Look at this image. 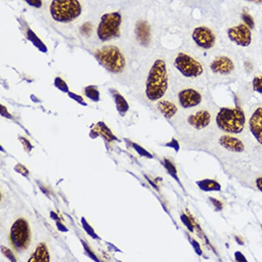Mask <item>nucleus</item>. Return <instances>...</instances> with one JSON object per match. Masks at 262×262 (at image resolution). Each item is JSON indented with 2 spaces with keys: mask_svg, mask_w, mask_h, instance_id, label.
<instances>
[{
  "mask_svg": "<svg viewBox=\"0 0 262 262\" xmlns=\"http://www.w3.org/2000/svg\"><path fill=\"white\" fill-rule=\"evenodd\" d=\"M95 55L104 67L113 73H121L126 68V58L116 46H106L98 48Z\"/></svg>",
  "mask_w": 262,
  "mask_h": 262,
  "instance_id": "nucleus-4",
  "label": "nucleus"
},
{
  "mask_svg": "<svg viewBox=\"0 0 262 262\" xmlns=\"http://www.w3.org/2000/svg\"><path fill=\"white\" fill-rule=\"evenodd\" d=\"M136 32L140 43L144 46H148L150 41V27L148 22L138 21L136 25Z\"/></svg>",
  "mask_w": 262,
  "mask_h": 262,
  "instance_id": "nucleus-15",
  "label": "nucleus"
},
{
  "mask_svg": "<svg viewBox=\"0 0 262 262\" xmlns=\"http://www.w3.org/2000/svg\"><path fill=\"white\" fill-rule=\"evenodd\" d=\"M50 12L56 21L70 23L81 15L82 7L78 0H52Z\"/></svg>",
  "mask_w": 262,
  "mask_h": 262,
  "instance_id": "nucleus-3",
  "label": "nucleus"
},
{
  "mask_svg": "<svg viewBox=\"0 0 262 262\" xmlns=\"http://www.w3.org/2000/svg\"><path fill=\"white\" fill-rule=\"evenodd\" d=\"M174 66L187 78L199 77L204 72L203 64L192 56L184 52H180L177 54L174 60Z\"/></svg>",
  "mask_w": 262,
  "mask_h": 262,
  "instance_id": "nucleus-6",
  "label": "nucleus"
},
{
  "mask_svg": "<svg viewBox=\"0 0 262 262\" xmlns=\"http://www.w3.org/2000/svg\"><path fill=\"white\" fill-rule=\"evenodd\" d=\"M122 21V16L118 12L104 14L97 28L98 37L102 41L118 37L120 34Z\"/></svg>",
  "mask_w": 262,
  "mask_h": 262,
  "instance_id": "nucleus-5",
  "label": "nucleus"
},
{
  "mask_svg": "<svg viewBox=\"0 0 262 262\" xmlns=\"http://www.w3.org/2000/svg\"><path fill=\"white\" fill-rule=\"evenodd\" d=\"M211 115L207 110H200L190 115L187 118V122L197 130H202L210 124Z\"/></svg>",
  "mask_w": 262,
  "mask_h": 262,
  "instance_id": "nucleus-12",
  "label": "nucleus"
},
{
  "mask_svg": "<svg viewBox=\"0 0 262 262\" xmlns=\"http://www.w3.org/2000/svg\"><path fill=\"white\" fill-rule=\"evenodd\" d=\"M249 129L256 140L262 145V107L257 108L252 115Z\"/></svg>",
  "mask_w": 262,
  "mask_h": 262,
  "instance_id": "nucleus-13",
  "label": "nucleus"
},
{
  "mask_svg": "<svg viewBox=\"0 0 262 262\" xmlns=\"http://www.w3.org/2000/svg\"><path fill=\"white\" fill-rule=\"evenodd\" d=\"M245 1L249 2V3H253L262 5V0H245Z\"/></svg>",
  "mask_w": 262,
  "mask_h": 262,
  "instance_id": "nucleus-23",
  "label": "nucleus"
},
{
  "mask_svg": "<svg viewBox=\"0 0 262 262\" xmlns=\"http://www.w3.org/2000/svg\"><path fill=\"white\" fill-rule=\"evenodd\" d=\"M217 126L224 132L229 134H239L245 128L246 118L241 110L237 108H223L217 113Z\"/></svg>",
  "mask_w": 262,
  "mask_h": 262,
  "instance_id": "nucleus-2",
  "label": "nucleus"
},
{
  "mask_svg": "<svg viewBox=\"0 0 262 262\" xmlns=\"http://www.w3.org/2000/svg\"><path fill=\"white\" fill-rule=\"evenodd\" d=\"M31 233L28 222L24 219H18L11 229L12 241L20 249H26L29 245Z\"/></svg>",
  "mask_w": 262,
  "mask_h": 262,
  "instance_id": "nucleus-7",
  "label": "nucleus"
},
{
  "mask_svg": "<svg viewBox=\"0 0 262 262\" xmlns=\"http://www.w3.org/2000/svg\"><path fill=\"white\" fill-rule=\"evenodd\" d=\"M49 261V255H48V251L47 247L45 245L41 244L36 250L35 253H34L30 261Z\"/></svg>",
  "mask_w": 262,
  "mask_h": 262,
  "instance_id": "nucleus-17",
  "label": "nucleus"
},
{
  "mask_svg": "<svg viewBox=\"0 0 262 262\" xmlns=\"http://www.w3.org/2000/svg\"><path fill=\"white\" fill-rule=\"evenodd\" d=\"M253 89L255 92L262 94V75L255 76L253 78Z\"/></svg>",
  "mask_w": 262,
  "mask_h": 262,
  "instance_id": "nucleus-18",
  "label": "nucleus"
},
{
  "mask_svg": "<svg viewBox=\"0 0 262 262\" xmlns=\"http://www.w3.org/2000/svg\"><path fill=\"white\" fill-rule=\"evenodd\" d=\"M256 185H257V188L259 189V191L262 192V177L258 178L256 181Z\"/></svg>",
  "mask_w": 262,
  "mask_h": 262,
  "instance_id": "nucleus-22",
  "label": "nucleus"
},
{
  "mask_svg": "<svg viewBox=\"0 0 262 262\" xmlns=\"http://www.w3.org/2000/svg\"><path fill=\"white\" fill-rule=\"evenodd\" d=\"M191 36L194 43L203 50H210L215 46L214 33L210 28L206 26H198L195 28Z\"/></svg>",
  "mask_w": 262,
  "mask_h": 262,
  "instance_id": "nucleus-9",
  "label": "nucleus"
},
{
  "mask_svg": "<svg viewBox=\"0 0 262 262\" xmlns=\"http://www.w3.org/2000/svg\"><path fill=\"white\" fill-rule=\"evenodd\" d=\"M202 95L198 91L192 88L181 90L178 94L179 104L183 108L195 107L202 102Z\"/></svg>",
  "mask_w": 262,
  "mask_h": 262,
  "instance_id": "nucleus-10",
  "label": "nucleus"
},
{
  "mask_svg": "<svg viewBox=\"0 0 262 262\" xmlns=\"http://www.w3.org/2000/svg\"><path fill=\"white\" fill-rule=\"evenodd\" d=\"M25 1L30 7L37 8V9L41 8L42 4H43L42 3V0H25Z\"/></svg>",
  "mask_w": 262,
  "mask_h": 262,
  "instance_id": "nucleus-21",
  "label": "nucleus"
},
{
  "mask_svg": "<svg viewBox=\"0 0 262 262\" xmlns=\"http://www.w3.org/2000/svg\"><path fill=\"white\" fill-rule=\"evenodd\" d=\"M227 36L233 43L241 47H248L252 43L251 28L245 24L229 28L227 30Z\"/></svg>",
  "mask_w": 262,
  "mask_h": 262,
  "instance_id": "nucleus-8",
  "label": "nucleus"
},
{
  "mask_svg": "<svg viewBox=\"0 0 262 262\" xmlns=\"http://www.w3.org/2000/svg\"><path fill=\"white\" fill-rule=\"evenodd\" d=\"M243 18L244 21L245 22L246 25L249 26L250 28H253L254 21L251 16L248 13H244L243 14Z\"/></svg>",
  "mask_w": 262,
  "mask_h": 262,
  "instance_id": "nucleus-20",
  "label": "nucleus"
},
{
  "mask_svg": "<svg viewBox=\"0 0 262 262\" xmlns=\"http://www.w3.org/2000/svg\"><path fill=\"white\" fill-rule=\"evenodd\" d=\"M157 108L163 116L167 119L172 118L178 112L176 104L167 100H160L157 103Z\"/></svg>",
  "mask_w": 262,
  "mask_h": 262,
  "instance_id": "nucleus-16",
  "label": "nucleus"
},
{
  "mask_svg": "<svg viewBox=\"0 0 262 262\" xmlns=\"http://www.w3.org/2000/svg\"><path fill=\"white\" fill-rule=\"evenodd\" d=\"M168 69L164 60H155L149 71L146 82V98L152 102L158 101L165 96L168 89Z\"/></svg>",
  "mask_w": 262,
  "mask_h": 262,
  "instance_id": "nucleus-1",
  "label": "nucleus"
},
{
  "mask_svg": "<svg viewBox=\"0 0 262 262\" xmlns=\"http://www.w3.org/2000/svg\"><path fill=\"white\" fill-rule=\"evenodd\" d=\"M116 102L120 112H126V111L128 110V104H127L124 98H123L122 96H121L120 95H118V96L116 97Z\"/></svg>",
  "mask_w": 262,
  "mask_h": 262,
  "instance_id": "nucleus-19",
  "label": "nucleus"
},
{
  "mask_svg": "<svg viewBox=\"0 0 262 262\" xmlns=\"http://www.w3.org/2000/svg\"><path fill=\"white\" fill-rule=\"evenodd\" d=\"M219 144L224 148L235 152H242L245 150V145L239 139L235 137L225 135L219 139Z\"/></svg>",
  "mask_w": 262,
  "mask_h": 262,
  "instance_id": "nucleus-14",
  "label": "nucleus"
},
{
  "mask_svg": "<svg viewBox=\"0 0 262 262\" xmlns=\"http://www.w3.org/2000/svg\"><path fill=\"white\" fill-rule=\"evenodd\" d=\"M210 69L215 74L228 75L235 70V64L231 58L226 56H219L210 64Z\"/></svg>",
  "mask_w": 262,
  "mask_h": 262,
  "instance_id": "nucleus-11",
  "label": "nucleus"
}]
</instances>
